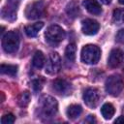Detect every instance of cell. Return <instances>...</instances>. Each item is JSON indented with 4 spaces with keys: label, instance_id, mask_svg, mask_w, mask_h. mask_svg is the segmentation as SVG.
Returning <instances> with one entry per match:
<instances>
[{
    "label": "cell",
    "instance_id": "1",
    "mask_svg": "<svg viewBox=\"0 0 124 124\" xmlns=\"http://www.w3.org/2000/svg\"><path fill=\"white\" fill-rule=\"evenodd\" d=\"M101 57V49L95 45H86L82 47L80 58L85 64H96L99 62Z\"/></svg>",
    "mask_w": 124,
    "mask_h": 124
},
{
    "label": "cell",
    "instance_id": "2",
    "mask_svg": "<svg viewBox=\"0 0 124 124\" xmlns=\"http://www.w3.org/2000/svg\"><path fill=\"white\" fill-rule=\"evenodd\" d=\"M106 91L111 96H118L124 89V80L119 75H111L106 80Z\"/></svg>",
    "mask_w": 124,
    "mask_h": 124
},
{
    "label": "cell",
    "instance_id": "3",
    "mask_svg": "<svg viewBox=\"0 0 124 124\" xmlns=\"http://www.w3.org/2000/svg\"><path fill=\"white\" fill-rule=\"evenodd\" d=\"M40 106H41V110L46 117H51L55 115L58 109L57 101L49 95H44L41 97Z\"/></svg>",
    "mask_w": 124,
    "mask_h": 124
},
{
    "label": "cell",
    "instance_id": "4",
    "mask_svg": "<svg viewBox=\"0 0 124 124\" xmlns=\"http://www.w3.org/2000/svg\"><path fill=\"white\" fill-rule=\"evenodd\" d=\"M3 49L7 53H15L19 46V36L15 31H9L2 39Z\"/></svg>",
    "mask_w": 124,
    "mask_h": 124
},
{
    "label": "cell",
    "instance_id": "5",
    "mask_svg": "<svg viewBox=\"0 0 124 124\" xmlns=\"http://www.w3.org/2000/svg\"><path fill=\"white\" fill-rule=\"evenodd\" d=\"M46 15L45 2L42 0H36L29 4L25 9V16L28 19H37L43 17Z\"/></svg>",
    "mask_w": 124,
    "mask_h": 124
},
{
    "label": "cell",
    "instance_id": "6",
    "mask_svg": "<svg viewBox=\"0 0 124 124\" xmlns=\"http://www.w3.org/2000/svg\"><path fill=\"white\" fill-rule=\"evenodd\" d=\"M65 31L62 29V27L56 24L48 26L45 33L46 41L51 44H58L62 42L65 38Z\"/></svg>",
    "mask_w": 124,
    "mask_h": 124
},
{
    "label": "cell",
    "instance_id": "7",
    "mask_svg": "<svg viewBox=\"0 0 124 124\" xmlns=\"http://www.w3.org/2000/svg\"><path fill=\"white\" fill-rule=\"evenodd\" d=\"M83 101L89 108H96L100 102L99 91L96 88H87L83 93Z\"/></svg>",
    "mask_w": 124,
    "mask_h": 124
},
{
    "label": "cell",
    "instance_id": "8",
    "mask_svg": "<svg viewBox=\"0 0 124 124\" xmlns=\"http://www.w3.org/2000/svg\"><path fill=\"white\" fill-rule=\"evenodd\" d=\"M61 68V59L58 53L51 52L48 57V62L46 63V73L48 75H54L59 72Z\"/></svg>",
    "mask_w": 124,
    "mask_h": 124
},
{
    "label": "cell",
    "instance_id": "9",
    "mask_svg": "<svg viewBox=\"0 0 124 124\" xmlns=\"http://www.w3.org/2000/svg\"><path fill=\"white\" fill-rule=\"evenodd\" d=\"M99 28H100V24L94 19L86 18L81 22V31L85 35H89V36L95 35L98 33Z\"/></svg>",
    "mask_w": 124,
    "mask_h": 124
},
{
    "label": "cell",
    "instance_id": "10",
    "mask_svg": "<svg viewBox=\"0 0 124 124\" xmlns=\"http://www.w3.org/2000/svg\"><path fill=\"white\" fill-rule=\"evenodd\" d=\"M124 62V54L123 52L118 49L114 48L110 51L108 59V65L110 68H117Z\"/></svg>",
    "mask_w": 124,
    "mask_h": 124
},
{
    "label": "cell",
    "instance_id": "11",
    "mask_svg": "<svg viewBox=\"0 0 124 124\" xmlns=\"http://www.w3.org/2000/svg\"><path fill=\"white\" fill-rule=\"evenodd\" d=\"M52 89L60 95H67L70 94L72 91V86L71 84L65 80V79H61V78H57L52 82Z\"/></svg>",
    "mask_w": 124,
    "mask_h": 124
},
{
    "label": "cell",
    "instance_id": "12",
    "mask_svg": "<svg viewBox=\"0 0 124 124\" xmlns=\"http://www.w3.org/2000/svg\"><path fill=\"white\" fill-rule=\"evenodd\" d=\"M84 8L92 15H100L102 13V8L100 3L97 0H84L82 2Z\"/></svg>",
    "mask_w": 124,
    "mask_h": 124
},
{
    "label": "cell",
    "instance_id": "13",
    "mask_svg": "<svg viewBox=\"0 0 124 124\" xmlns=\"http://www.w3.org/2000/svg\"><path fill=\"white\" fill-rule=\"evenodd\" d=\"M66 13L69 16H71L73 18L78 16L80 10H79V6H78V1H71L70 3H68L66 6Z\"/></svg>",
    "mask_w": 124,
    "mask_h": 124
},
{
    "label": "cell",
    "instance_id": "14",
    "mask_svg": "<svg viewBox=\"0 0 124 124\" xmlns=\"http://www.w3.org/2000/svg\"><path fill=\"white\" fill-rule=\"evenodd\" d=\"M2 16L3 18L8 20H14L16 17V8L15 7V5H8V7H4L2 10Z\"/></svg>",
    "mask_w": 124,
    "mask_h": 124
},
{
    "label": "cell",
    "instance_id": "15",
    "mask_svg": "<svg viewBox=\"0 0 124 124\" xmlns=\"http://www.w3.org/2000/svg\"><path fill=\"white\" fill-rule=\"evenodd\" d=\"M43 26H44V23L42 21H39V22L30 24V25H27L25 27V33L29 37H35L38 34V32L43 28Z\"/></svg>",
    "mask_w": 124,
    "mask_h": 124
},
{
    "label": "cell",
    "instance_id": "16",
    "mask_svg": "<svg viewBox=\"0 0 124 124\" xmlns=\"http://www.w3.org/2000/svg\"><path fill=\"white\" fill-rule=\"evenodd\" d=\"M45 63H46V57H45L44 53L40 50L36 51L33 56V59H32V65L37 69H41V68H43Z\"/></svg>",
    "mask_w": 124,
    "mask_h": 124
},
{
    "label": "cell",
    "instance_id": "17",
    "mask_svg": "<svg viewBox=\"0 0 124 124\" xmlns=\"http://www.w3.org/2000/svg\"><path fill=\"white\" fill-rule=\"evenodd\" d=\"M114 112H115L114 107L109 103L104 104L103 107L101 108V113L105 119H110L113 116Z\"/></svg>",
    "mask_w": 124,
    "mask_h": 124
},
{
    "label": "cell",
    "instance_id": "18",
    "mask_svg": "<svg viewBox=\"0 0 124 124\" xmlns=\"http://www.w3.org/2000/svg\"><path fill=\"white\" fill-rule=\"evenodd\" d=\"M82 112V108L79 105H71L67 108V116L70 119H76L78 118L80 113Z\"/></svg>",
    "mask_w": 124,
    "mask_h": 124
},
{
    "label": "cell",
    "instance_id": "19",
    "mask_svg": "<svg viewBox=\"0 0 124 124\" xmlns=\"http://www.w3.org/2000/svg\"><path fill=\"white\" fill-rule=\"evenodd\" d=\"M0 72L3 75H8V76L14 77L17 73V66L11 65V64H2L0 67Z\"/></svg>",
    "mask_w": 124,
    "mask_h": 124
},
{
    "label": "cell",
    "instance_id": "20",
    "mask_svg": "<svg viewBox=\"0 0 124 124\" xmlns=\"http://www.w3.org/2000/svg\"><path fill=\"white\" fill-rule=\"evenodd\" d=\"M112 21L118 25L124 23V9H116L113 11Z\"/></svg>",
    "mask_w": 124,
    "mask_h": 124
},
{
    "label": "cell",
    "instance_id": "21",
    "mask_svg": "<svg viewBox=\"0 0 124 124\" xmlns=\"http://www.w3.org/2000/svg\"><path fill=\"white\" fill-rule=\"evenodd\" d=\"M77 46L75 44H69L65 49V56L69 61H74L76 58Z\"/></svg>",
    "mask_w": 124,
    "mask_h": 124
},
{
    "label": "cell",
    "instance_id": "22",
    "mask_svg": "<svg viewBox=\"0 0 124 124\" xmlns=\"http://www.w3.org/2000/svg\"><path fill=\"white\" fill-rule=\"evenodd\" d=\"M31 100L30 93L28 91H23L20 93V95L17 98V103L20 107H26Z\"/></svg>",
    "mask_w": 124,
    "mask_h": 124
},
{
    "label": "cell",
    "instance_id": "23",
    "mask_svg": "<svg viewBox=\"0 0 124 124\" xmlns=\"http://www.w3.org/2000/svg\"><path fill=\"white\" fill-rule=\"evenodd\" d=\"M15 120H16V118H15V115L13 113H7V114L2 116L1 123L2 124H12L15 122Z\"/></svg>",
    "mask_w": 124,
    "mask_h": 124
},
{
    "label": "cell",
    "instance_id": "24",
    "mask_svg": "<svg viewBox=\"0 0 124 124\" xmlns=\"http://www.w3.org/2000/svg\"><path fill=\"white\" fill-rule=\"evenodd\" d=\"M44 83H45V79L42 78H39L37 79H34L33 82H32L34 90H36V91L41 90L43 88V86H44Z\"/></svg>",
    "mask_w": 124,
    "mask_h": 124
},
{
    "label": "cell",
    "instance_id": "25",
    "mask_svg": "<svg viewBox=\"0 0 124 124\" xmlns=\"http://www.w3.org/2000/svg\"><path fill=\"white\" fill-rule=\"evenodd\" d=\"M115 39H116V41H117L118 43L124 44V28H123V29H120V30L117 32Z\"/></svg>",
    "mask_w": 124,
    "mask_h": 124
},
{
    "label": "cell",
    "instance_id": "26",
    "mask_svg": "<svg viewBox=\"0 0 124 124\" xmlns=\"http://www.w3.org/2000/svg\"><path fill=\"white\" fill-rule=\"evenodd\" d=\"M115 123H124V116H119L118 118L115 119Z\"/></svg>",
    "mask_w": 124,
    "mask_h": 124
},
{
    "label": "cell",
    "instance_id": "27",
    "mask_svg": "<svg viewBox=\"0 0 124 124\" xmlns=\"http://www.w3.org/2000/svg\"><path fill=\"white\" fill-rule=\"evenodd\" d=\"M101 1H102V2L104 3V4H109L111 0H101Z\"/></svg>",
    "mask_w": 124,
    "mask_h": 124
},
{
    "label": "cell",
    "instance_id": "28",
    "mask_svg": "<svg viewBox=\"0 0 124 124\" xmlns=\"http://www.w3.org/2000/svg\"><path fill=\"white\" fill-rule=\"evenodd\" d=\"M118 2H119L120 4H122V5H124V0H118Z\"/></svg>",
    "mask_w": 124,
    "mask_h": 124
}]
</instances>
